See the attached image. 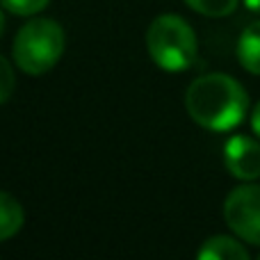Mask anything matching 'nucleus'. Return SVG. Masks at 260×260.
Wrapping results in <instances>:
<instances>
[{"instance_id": "nucleus-1", "label": "nucleus", "mask_w": 260, "mask_h": 260, "mask_svg": "<svg viewBox=\"0 0 260 260\" xmlns=\"http://www.w3.org/2000/svg\"><path fill=\"white\" fill-rule=\"evenodd\" d=\"M185 108L201 128L226 133L244 121L249 96L235 78L226 73H208L187 87Z\"/></svg>"}, {"instance_id": "nucleus-2", "label": "nucleus", "mask_w": 260, "mask_h": 260, "mask_svg": "<svg viewBox=\"0 0 260 260\" xmlns=\"http://www.w3.org/2000/svg\"><path fill=\"white\" fill-rule=\"evenodd\" d=\"M146 46L151 59L165 71H187L197 62V35L189 23L176 14H162L151 23Z\"/></svg>"}, {"instance_id": "nucleus-3", "label": "nucleus", "mask_w": 260, "mask_h": 260, "mask_svg": "<svg viewBox=\"0 0 260 260\" xmlns=\"http://www.w3.org/2000/svg\"><path fill=\"white\" fill-rule=\"evenodd\" d=\"M12 53L16 67L30 76L50 71L64 53L62 25L53 18H32L18 30Z\"/></svg>"}, {"instance_id": "nucleus-4", "label": "nucleus", "mask_w": 260, "mask_h": 260, "mask_svg": "<svg viewBox=\"0 0 260 260\" xmlns=\"http://www.w3.org/2000/svg\"><path fill=\"white\" fill-rule=\"evenodd\" d=\"M224 219L240 240L260 247V185H240L226 197Z\"/></svg>"}, {"instance_id": "nucleus-5", "label": "nucleus", "mask_w": 260, "mask_h": 260, "mask_svg": "<svg viewBox=\"0 0 260 260\" xmlns=\"http://www.w3.org/2000/svg\"><path fill=\"white\" fill-rule=\"evenodd\" d=\"M224 162L231 176L240 180H256L260 178V142L235 135L224 146Z\"/></svg>"}, {"instance_id": "nucleus-6", "label": "nucleus", "mask_w": 260, "mask_h": 260, "mask_svg": "<svg viewBox=\"0 0 260 260\" xmlns=\"http://www.w3.org/2000/svg\"><path fill=\"white\" fill-rule=\"evenodd\" d=\"M199 258L201 260H247L249 253L235 238L215 235V238L203 242V247L199 249Z\"/></svg>"}, {"instance_id": "nucleus-7", "label": "nucleus", "mask_w": 260, "mask_h": 260, "mask_svg": "<svg viewBox=\"0 0 260 260\" xmlns=\"http://www.w3.org/2000/svg\"><path fill=\"white\" fill-rule=\"evenodd\" d=\"M238 59L249 73L260 76V21L244 27L238 41Z\"/></svg>"}, {"instance_id": "nucleus-8", "label": "nucleus", "mask_w": 260, "mask_h": 260, "mask_svg": "<svg viewBox=\"0 0 260 260\" xmlns=\"http://www.w3.org/2000/svg\"><path fill=\"white\" fill-rule=\"evenodd\" d=\"M23 221H25V215H23L21 203L12 194L0 189V242L14 238L21 231Z\"/></svg>"}, {"instance_id": "nucleus-9", "label": "nucleus", "mask_w": 260, "mask_h": 260, "mask_svg": "<svg viewBox=\"0 0 260 260\" xmlns=\"http://www.w3.org/2000/svg\"><path fill=\"white\" fill-rule=\"evenodd\" d=\"M189 9L203 14V16H212V18H221L229 16L235 12L240 0H185Z\"/></svg>"}, {"instance_id": "nucleus-10", "label": "nucleus", "mask_w": 260, "mask_h": 260, "mask_svg": "<svg viewBox=\"0 0 260 260\" xmlns=\"http://www.w3.org/2000/svg\"><path fill=\"white\" fill-rule=\"evenodd\" d=\"M48 3L50 0H0V5L16 16H32V14L41 12Z\"/></svg>"}, {"instance_id": "nucleus-11", "label": "nucleus", "mask_w": 260, "mask_h": 260, "mask_svg": "<svg viewBox=\"0 0 260 260\" xmlns=\"http://www.w3.org/2000/svg\"><path fill=\"white\" fill-rule=\"evenodd\" d=\"M14 89H16V78H14V69L7 59L0 55V105L7 103L12 99Z\"/></svg>"}, {"instance_id": "nucleus-12", "label": "nucleus", "mask_w": 260, "mask_h": 260, "mask_svg": "<svg viewBox=\"0 0 260 260\" xmlns=\"http://www.w3.org/2000/svg\"><path fill=\"white\" fill-rule=\"evenodd\" d=\"M251 128H253V133L260 137V103L253 108V112H251Z\"/></svg>"}, {"instance_id": "nucleus-13", "label": "nucleus", "mask_w": 260, "mask_h": 260, "mask_svg": "<svg viewBox=\"0 0 260 260\" xmlns=\"http://www.w3.org/2000/svg\"><path fill=\"white\" fill-rule=\"evenodd\" d=\"M244 5H247L249 12H256V14H260V0H244Z\"/></svg>"}, {"instance_id": "nucleus-14", "label": "nucleus", "mask_w": 260, "mask_h": 260, "mask_svg": "<svg viewBox=\"0 0 260 260\" xmlns=\"http://www.w3.org/2000/svg\"><path fill=\"white\" fill-rule=\"evenodd\" d=\"M3 32H5V14L0 12V37H3Z\"/></svg>"}]
</instances>
